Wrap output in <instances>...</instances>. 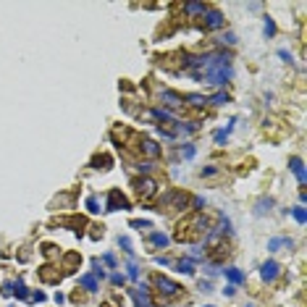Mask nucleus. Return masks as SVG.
<instances>
[{"label": "nucleus", "instance_id": "79ce46f5", "mask_svg": "<svg viewBox=\"0 0 307 307\" xmlns=\"http://www.w3.org/2000/svg\"><path fill=\"white\" fill-rule=\"evenodd\" d=\"M210 289H213V283H210V281H199V291H205V294H208Z\"/></svg>", "mask_w": 307, "mask_h": 307}, {"label": "nucleus", "instance_id": "a19ab883", "mask_svg": "<svg viewBox=\"0 0 307 307\" xmlns=\"http://www.w3.org/2000/svg\"><path fill=\"white\" fill-rule=\"evenodd\" d=\"M221 294H226V297H234V294H236V286H231V283H226V289L221 291Z\"/></svg>", "mask_w": 307, "mask_h": 307}, {"label": "nucleus", "instance_id": "9b49d317", "mask_svg": "<svg viewBox=\"0 0 307 307\" xmlns=\"http://www.w3.org/2000/svg\"><path fill=\"white\" fill-rule=\"evenodd\" d=\"M79 286L84 289V294H97V291H100V281L92 273H84V276H79Z\"/></svg>", "mask_w": 307, "mask_h": 307}, {"label": "nucleus", "instance_id": "412c9836", "mask_svg": "<svg viewBox=\"0 0 307 307\" xmlns=\"http://www.w3.org/2000/svg\"><path fill=\"white\" fill-rule=\"evenodd\" d=\"M173 268L179 273H184V276H195V263H192L189 257H181V260H176L173 263Z\"/></svg>", "mask_w": 307, "mask_h": 307}, {"label": "nucleus", "instance_id": "f3484780", "mask_svg": "<svg viewBox=\"0 0 307 307\" xmlns=\"http://www.w3.org/2000/svg\"><path fill=\"white\" fill-rule=\"evenodd\" d=\"M168 234H163V231H150V247H155V250H163V247H168Z\"/></svg>", "mask_w": 307, "mask_h": 307}, {"label": "nucleus", "instance_id": "dca6fc26", "mask_svg": "<svg viewBox=\"0 0 307 307\" xmlns=\"http://www.w3.org/2000/svg\"><path fill=\"white\" fill-rule=\"evenodd\" d=\"M89 166L95 168V171H108V168L113 166V158L103 152V155H95V158H92V163H89Z\"/></svg>", "mask_w": 307, "mask_h": 307}, {"label": "nucleus", "instance_id": "423d86ee", "mask_svg": "<svg viewBox=\"0 0 307 307\" xmlns=\"http://www.w3.org/2000/svg\"><path fill=\"white\" fill-rule=\"evenodd\" d=\"M158 100H160V105H163L166 111L184 108V95H179V92H173V89H168V87H160L158 89Z\"/></svg>", "mask_w": 307, "mask_h": 307}, {"label": "nucleus", "instance_id": "e433bc0d", "mask_svg": "<svg viewBox=\"0 0 307 307\" xmlns=\"http://www.w3.org/2000/svg\"><path fill=\"white\" fill-rule=\"evenodd\" d=\"M0 297H13V281H5L0 286Z\"/></svg>", "mask_w": 307, "mask_h": 307}, {"label": "nucleus", "instance_id": "aec40b11", "mask_svg": "<svg viewBox=\"0 0 307 307\" xmlns=\"http://www.w3.org/2000/svg\"><path fill=\"white\" fill-rule=\"evenodd\" d=\"M273 210V197H260L255 202V216H265Z\"/></svg>", "mask_w": 307, "mask_h": 307}, {"label": "nucleus", "instance_id": "f257e3e1", "mask_svg": "<svg viewBox=\"0 0 307 307\" xmlns=\"http://www.w3.org/2000/svg\"><path fill=\"white\" fill-rule=\"evenodd\" d=\"M208 234H210V223H208V218H205L202 213H192V216H187L179 226H176L173 239H176V242L195 244V242H199V239H205Z\"/></svg>", "mask_w": 307, "mask_h": 307}, {"label": "nucleus", "instance_id": "473e14b6", "mask_svg": "<svg viewBox=\"0 0 307 307\" xmlns=\"http://www.w3.org/2000/svg\"><path fill=\"white\" fill-rule=\"evenodd\" d=\"M87 210L92 213V216H95V213H100V199H97L95 195H89V197H87Z\"/></svg>", "mask_w": 307, "mask_h": 307}, {"label": "nucleus", "instance_id": "f8f14e48", "mask_svg": "<svg viewBox=\"0 0 307 307\" xmlns=\"http://www.w3.org/2000/svg\"><path fill=\"white\" fill-rule=\"evenodd\" d=\"M291 247H294V242L289 236H273V239H268V252H281V250H291Z\"/></svg>", "mask_w": 307, "mask_h": 307}, {"label": "nucleus", "instance_id": "2eb2a0df", "mask_svg": "<svg viewBox=\"0 0 307 307\" xmlns=\"http://www.w3.org/2000/svg\"><path fill=\"white\" fill-rule=\"evenodd\" d=\"M184 105H192V108H205V105H208V97L199 95V92H189V95H184Z\"/></svg>", "mask_w": 307, "mask_h": 307}, {"label": "nucleus", "instance_id": "ea45409f", "mask_svg": "<svg viewBox=\"0 0 307 307\" xmlns=\"http://www.w3.org/2000/svg\"><path fill=\"white\" fill-rule=\"evenodd\" d=\"M279 58L283 60V63H291V53H289L286 48H281V50H279Z\"/></svg>", "mask_w": 307, "mask_h": 307}, {"label": "nucleus", "instance_id": "4be33fe9", "mask_svg": "<svg viewBox=\"0 0 307 307\" xmlns=\"http://www.w3.org/2000/svg\"><path fill=\"white\" fill-rule=\"evenodd\" d=\"M134 168H137V173H140V176H150L152 171H155V160H137V163H134Z\"/></svg>", "mask_w": 307, "mask_h": 307}, {"label": "nucleus", "instance_id": "0eeeda50", "mask_svg": "<svg viewBox=\"0 0 307 307\" xmlns=\"http://www.w3.org/2000/svg\"><path fill=\"white\" fill-rule=\"evenodd\" d=\"M129 208H132V202H129V197H126L121 189H111V192H108V202H105V210L116 213V210H129Z\"/></svg>", "mask_w": 307, "mask_h": 307}, {"label": "nucleus", "instance_id": "c9c22d12", "mask_svg": "<svg viewBox=\"0 0 307 307\" xmlns=\"http://www.w3.org/2000/svg\"><path fill=\"white\" fill-rule=\"evenodd\" d=\"M111 283H113V286H124V283H126V276L118 273V271H113V273H111Z\"/></svg>", "mask_w": 307, "mask_h": 307}, {"label": "nucleus", "instance_id": "a878e982", "mask_svg": "<svg viewBox=\"0 0 307 307\" xmlns=\"http://www.w3.org/2000/svg\"><path fill=\"white\" fill-rule=\"evenodd\" d=\"M291 218H294L299 226H305V223H307V210H305V205H299V208H291Z\"/></svg>", "mask_w": 307, "mask_h": 307}, {"label": "nucleus", "instance_id": "5701e85b", "mask_svg": "<svg viewBox=\"0 0 307 307\" xmlns=\"http://www.w3.org/2000/svg\"><path fill=\"white\" fill-rule=\"evenodd\" d=\"M208 103H213V105H218V108H221V105H228V103H231V95H228V92H223V89H218L213 97H208Z\"/></svg>", "mask_w": 307, "mask_h": 307}, {"label": "nucleus", "instance_id": "72a5a7b5", "mask_svg": "<svg viewBox=\"0 0 307 307\" xmlns=\"http://www.w3.org/2000/svg\"><path fill=\"white\" fill-rule=\"evenodd\" d=\"M100 263L111 265V268H113V271H116V268H118V257H116V255H113V252H105V255H103V260H100Z\"/></svg>", "mask_w": 307, "mask_h": 307}, {"label": "nucleus", "instance_id": "de8ad7c7", "mask_svg": "<svg viewBox=\"0 0 307 307\" xmlns=\"http://www.w3.org/2000/svg\"><path fill=\"white\" fill-rule=\"evenodd\" d=\"M247 307H255V305H247Z\"/></svg>", "mask_w": 307, "mask_h": 307}, {"label": "nucleus", "instance_id": "39448f33", "mask_svg": "<svg viewBox=\"0 0 307 307\" xmlns=\"http://www.w3.org/2000/svg\"><path fill=\"white\" fill-rule=\"evenodd\" d=\"M223 27H226L223 13L218 8H213V5H208V11L202 13V29L205 32H218V29H223Z\"/></svg>", "mask_w": 307, "mask_h": 307}, {"label": "nucleus", "instance_id": "6e6552de", "mask_svg": "<svg viewBox=\"0 0 307 307\" xmlns=\"http://www.w3.org/2000/svg\"><path fill=\"white\" fill-rule=\"evenodd\" d=\"M129 294H132L134 299V307H155V302H152V291L147 283H140V286L129 289Z\"/></svg>", "mask_w": 307, "mask_h": 307}, {"label": "nucleus", "instance_id": "49530a36", "mask_svg": "<svg viewBox=\"0 0 307 307\" xmlns=\"http://www.w3.org/2000/svg\"><path fill=\"white\" fill-rule=\"evenodd\" d=\"M205 307H216V305H205Z\"/></svg>", "mask_w": 307, "mask_h": 307}, {"label": "nucleus", "instance_id": "c85d7f7f", "mask_svg": "<svg viewBox=\"0 0 307 307\" xmlns=\"http://www.w3.org/2000/svg\"><path fill=\"white\" fill-rule=\"evenodd\" d=\"M118 247L124 250L132 260H134V250H132V239H129V236H118Z\"/></svg>", "mask_w": 307, "mask_h": 307}, {"label": "nucleus", "instance_id": "9d476101", "mask_svg": "<svg viewBox=\"0 0 307 307\" xmlns=\"http://www.w3.org/2000/svg\"><path fill=\"white\" fill-rule=\"evenodd\" d=\"M289 171L297 176L299 187H305V181H307V173H305V160L299 158V155H291V158H289Z\"/></svg>", "mask_w": 307, "mask_h": 307}, {"label": "nucleus", "instance_id": "c03bdc74", "mask_svg": "<svg viewBox=\"0 0 307 307\" xmlns=\"http://www.w3.org/2000/svg\"><path fill=\"white\" fill-rule=\"evenodd\" d=\"M53 299H56V305H63V302H66V294H60V291H56V297H53Z\"/></svg>", "mask_w": 307, "mask_h": 307}, {"label": "nucleus", "instance_id": "6ab92c4d", "mask_svg": "<svg viewBox=\"0 0 307 307\" xmlns=\"http://www.w3.org/2000/svg\"><path fill=\"white\" fill-rule=\"evenodd\" d=\"M56 268H50V265H45V268H40V279L45 281V283H58L60 279H63V273H53Z\"/></svg>", "mask_w": 307, "mask_h": 307}, {"label": "nucleus", "instance_id": "7c9ffc66", "mask_svg": "<svg viewBox=\"0 0 307 307\" xmlns=\"http://www.w3.org/2000/svg\"><path fill=\"white\" fill-rule=\"evenodd\" d=\"M218 173H221L218 166H205V168H199V176H202V179H213V176H218Z\"/></svg>", "mask_w": 307, "mask_h": 307}, {"label": "nucleus", "instance_id": "ddd939ff", "mask_svg": "<svg viewBox=\"0 0 307 307\" xmlns=\"http://www.w3.org/2000/svg\"><path fill=\"white\" fill-rule=\"evenodd\" d=\"M223 276H226V281L231 283V286H239V283L247 281V276H244V273L239 271V268H234V265H231V268H226Z\"/></svg>", "mask_w": 307, "mask_h": 307}, {"label": "nucleus", "instance_id": "a18cd8bd", "mask_svg": "<svg viewBox=\"0 0 307 307\" xmlns=\"http://www.w3.org/2000/svg\"><path fill=\"white\" fill-rule=\"evenodd\" d=\"M100 307H113V305H111V302H105V305H100Z\"/></svg>", "mask_w": 307, "mask_h": 307}, {"label": "nucleus", "instance_id": "a211bd4d", "mask_svg": "<svg viewBox=\"0 0 307 307\" xmlns=\"http://www.w3.org/2000/svg\"><path fill=\"white\" fill-rule=\"evenodd\" d=\"M82 263V255L79 252H68L66 255V263H63V268H60V271H63V276H68V273H74V265H79Z\"/></svg>", "mask_w": 307, "mask_h": 307}, {"label": "nucleus", "instance_id": "f03ea898", "mask_svg": "<svg viewBox=\"0 0 307 307\" xmlns=\"http://www.w3.org/2000/svg\"><path fill=\"white\" fill-rule=\"evenodd\" d=\"M152 289L158 291V297L163 299V302H171V299H179L184 294V286L179 281H173V279H168V276L163 273H155L152 276Z\"/></svg>", "mask_w": 307, "mask_h": 307}, {"label": "nucleus", "instance_id": "f704fd0d", "mask_svg": "<svg viewBox=\"0 0 307 307\" xmlns=\"http://www.w3.org/2000/svg\"><path fill=\"white\" fill-rule=\"evenodd\" d=\"M195 155H197V147H195V144H181V158L192 160Z\"/></svg>", "mask_w": 307, "mask_h": 307}, {"label": "nucleus", "instance_id": "58836bf2", "mask_svg": "<svg viewBox=\"0 0 307 307\" xmlns=\"http://www.w3.org/2000/svg\"><path fill=\"white\" fill-rule=\"evenodd\" d=\"M45 299H48L45 291H32V294H29V302H45Z\"/></svg>", "mask_w": 307, "mask_h": 307}, {"label": "nucleus", "instance_id": "4468645a", "mask_svg": "<svg viewBox=\"0 0 307 307\" xmlns=\"http://www.w3.org/2000/svg\"><path fill=\"white\" fill-rule=\"evenodd\" d=\"M181 11L187 13V16H192V19H197V16L202 19V13L208 11V5H205V3H184Z\"/></svg>", "mask_w": 307, "mask_h": 307}, {"label": "nucleus", "instance_id": "2f4dec72", "mask_svg": "<svg viewBox=\"0 0 307 307\" xmlns=\"http://www.w3.org/2000/svg\"><path fill=\"white\" fill-rule=\"evenodd\" d=\"M129 226L137 228V231H147V228H152L150 221H142V218H134V221H129Z\"/></svg>", "mask_w": 307, "mask_h": 307}, {"label": "nucleus", "instance_id": "37998d69", "mask_svg": "<svg viewBox=\"0 0 307 307\" xmlns=\"http://www.w3.org/2000/svg\"><path fill=\"white\" fill-rule=\"evenodd\" d=\"M155 263L166 268V265H171V260H168V257H163V255H158V257H155Z\"/></svg>", "mask_w": 307, "mask_h": 307}, {"label": "nucleus", "instance_id": "7ed1b4c3", "mask_svg": "<svg viewBox=\"0 0 307 307\" xmlns=\"http://www.w3.org/2000/svg\"><path fill=\"white\" fill-rule=\"evenodd\" d=\"M132 192L140 202H147V199H152L160 192V184L152 176H137V179H132Z\"/></svg>", "mask_w": 307, "mask_h": 307}, {"label": "nucleus", "instance_id": "b1692460", "mask_svg": "<svg viewBox=\"0 0 307 307\" xmlns=\"http://www.w3.org/2000/svg\"><path fill=\"white\" fill-rule=\"evenodd\" d=\"M276 32H279V29H276V21L271 16H265L263 19V34H265V40H273Z\"/></svg>", "mask_w": 307, "mask_h": 307}, {"label": "nucleus", "instance_id": "4c0bfd02", "mask_svg": "<svg viewBox=\"0 0 307 307\" xmlns=\"http://www.w3.org/2000/svg\"><path fill=\"white\" fill-rule=\"evenodd\" d=\"M218 42H221V45H231V48H234V45H236V34H234V32H228V34L221 37Z\"/></svg>", "mask_w": 307, "mask_h": 307}, {"label": "nucleus", "instance_id": "bb28decb", "mask_svg": "<svg viewBox=\"0 0 307 307\" xmlns=\"http://www.w3.org/2000/svg\"><path fill=\"white\" fill-rule=\"evenodd\" d=\"M92 276H95V279H100V281L108 276V273H105V268H103V263H100V257H92Z\"/></svg>", "mask_w": 307, "mask_h": 307}, {"label": "nucleus", "instance_id": "20e7f679", "mask_svg": "<svg viewBox=\"0 0 307 307\" xmlns=\"http://www.w3.org/2000/svg\"><path fill=\"white\" fill-rule=\"evenodd\" d=\"M189 195L184 189H168L158 202V210H187L189 208Z\"/></svg>", "mask_w": 307, "mask_h": 307}, {"label": "nucleus", "instance_id": "c756f323", "mask_svg": "<svg viewBox=\"0 0 307 307\" xmlns=\"http://www.w3.org/2000/svg\"><path fill=\"white\" fill-rule=\"evenodd\" d=\"M126 279H132V281H140V268H137L134 260H129V265H126Z\"/></svg>", "mask_w": 307, "mask_h": 307}, {"label": "nucleus", "instance_id": "393cba45", "mask_svg": "<svg viewBox=\"0 0 307 307\" xmlns=\"http://www.w3.org/2000/svg\"><path fill=\"white\" fill-rule=\"evenodd\" d=\"M68 226H74L71 231L76 234V236H82L84 234V226H87V218H71V221H66Z\"/></svg>", "mask_w": 307, "mask_h": 307}, {"label": "nucleus", "instance_id": "cd10ccee", "mask_svg": "<svg viewBox=\"0 0 307 307\" xmlns=\"http://www.w3.org/2000/svg\"><path fill=\"white\" fill-rule=\"evenodd\" d=\"M213 142H216L218 147H223V144L228 142V132L226 129H216V132H213Z\"/></svg>", "mask_w": 307, "mask_h": 307}, {"label": "nucleus", "instance_id": "1a4fd4ad", "mask_svg": "<svg viewBox=\"0 0 307 307\" xmlns=\"http://www.w3.org/2000/svg\"><path fill=\"white\" fill-rule=\"evenodd\" d=\"M279 276H281V265L276 263V260H265V263L260 265V279H263L265 283H273Z\"/></svg>", "mask_w": 307, "mask_h": 307}]
</instances>
